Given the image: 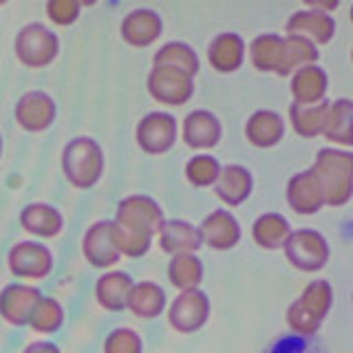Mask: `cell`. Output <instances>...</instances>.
<instances>
[{"label": "cell", "instance_id": "cell-29", "mask_svg": "<svg viewBox=\"0 0 353 353\" xmlns=\"http://www.w3.org/2000/svg\"><path fill=\"white\" fill-rule=\"evenodd\" d=\"M290 221L283 214L265 212L252 225V239L263 250H283L287 236H290Z\"/></svg>", "mask_w": 353, "mask_h": 353}, {"label": "cell", "instance_id": "cell-6", "mask_svg": "<svg viewBox=\"0 0 353 353\" xmlns=\"http://www.w3.org/2000/svg\"><path fill=\"white\" fill-rule=\"evenodd\" d=\"M163 212L159 203L152 196L146 194H132L121 199L115 212V223L128 230H137L143 234H159V230L163 225Z\"/></svg>", "mask_w": 353, "mask_h": 353}, {"label": "cell", "instance_id": "cell-31", "mask_svg": "<svg viewBox=\"0 0 353 353\" xmlns=\"http://www.w3.org/2000/svg\"><path fill=\"white\" fill-rule=\"evenodd\" d=\"M327 108L329 102L323 99L318 104H294L290 106V121L296 130V135H301L305 139H312L323 135V126L327 119Z\"/></svg>", "mask_w": 353, "mask_h": 353}, {"label": "cell", "instance_id": "cell-28", "mask_svg": "<svg viewBox=\"0 0 353 353\" xmlns=\"http://www.w3.org/2000/svg\"><path fill=\"white\" fill-rule=\"evenodd\" d=\"M250 60L254 69L281 75L283 36H279V33H261V36H256L250 42Z\"/></svg>", "mask_w": 353, "mask_h": 353}, {"label": "cell", "instance_id": "cell-11", "mask_svg": "<svg viewBox=\"0 0 353 353\" xmlns=\"http://www.w3.org/2000/svg\"><path fill=\"white\" fill-rule=\"evenodd\" d=\"M82 252L88 265H93L97 270L117 265L121 254L113 243V221H97L88 228L82 239Z\"/></svg>", "mask_w": 353, "mask_h": 353}, {"label": "cell", "instance_id": "cell-21", "mask_svg": "<svg viewBox=\"0 0 353 353\" xmlns=\"http://www.w3.org/2000/svg\"><path fill=\"white\" fill-rule=\"evenodd\" d=\"M201 234L199 228H194L188 221L170 219L163 221V225L159 230V248L174 256V254H194L196 250H201Z\"/></svg>", "mask_w": 353, "mask_h": 353}, {"label": "cell", "instance_id": "cell-33", "mask_svg": "<svg viewBox=\"0 0 353 353\" xmlns=\"http://www.w3.org/2000/svg\"><path fill=\"white\" fill-rule=\"evenodd\" d=\"M318 60V47L301 36H285L283 38V64L281 75H290L303 66L316 64Z\"/></svg>", "mask_w": 353, "mask_h": 353}, {"label": "cell", "instance_id": "cell-5", "mask_svg": "<svg viewBox=\"0 0 353 353\" xmlns=\"http://www.w3.org/2000/svg\"><path fill=\"white\" fill-rule=\"evenodd\" d=\"M283 252L296 270L301 272H318L329 261V243L316 230H296L290 232Z\"/></svg>", "mask_w": 353, "mask_h": 353}, {"label": "cell", "instance_id": "cell-18", "mask_svg": "<svg viewBox=\"0 0 353 353\" xmlns=\"http://www.w3.org/2000/svg\"><path fill=\"white\" fill-rule=\"evenodd\" d=\"M163 22L157 11L152 9H135L121 22V38H124L130 47H150L161 36Z\"/></svg>", "mask_w": 353, "mask_h": 353}, {"label": "cell", "instance_id": "cell-10", "mask_svg": "<svg viewBox=\"0 0 353 353\" xmlns=\"http://www.w3.org/2000/svg\"><path fill=\"white\" fill-rule=\"evenodd\" d=\"M137 146L148 154L168 152L176 141V119L170 113L154 110L141 117L135 130Z\"/></svg>", "mask_w": 353, "mask_h": 353}, {"label": "cell", "instance_id": "cell-7", "mask_svg": "<svg viewBox=\"0 0 353 353\" xmlns=\"http://www.w3.org/2000/svg\"><path fill=\"white\" fill-rule=\"evenodd\" d=\"M9 272L22 281H42L53 270V254L47 245L36 241L16 243L7 254Z\"/></svg>", "mask_w": 353, "mask_h": 353}, {"label": "cell", "instance_id": "cell-17", "mask_svg": "<svg viewBox=\"0 0 353 353\" xmlns=\"http://www.w3.org/2000/svg\"><path fill=\"white\" fill-rule=\"evenodd\" d=\"M221 121L214 113L210 110H192L190 115L183 119L181 126V137L185 146L194 150H208L214 148L221 141Z\"/></svg>", "mask_w": 353, "mask_h": 353}, {"label": "cell", "instance_id": "cell-3", "mask_svg": "<svg viewBox=\"0 0 353 353\" xmlns=\"http://www.w3.org/2000/svg\"><path fill=\"white\" fill-rule=\"evenodd\" d=\"M62 170L71 185L86 190L104 174V150L93 137H75L62 150Z\"/></svg>", "mask_w": 353, "mask_h": 353}, {"label": "cell", "instance_id": "cell-15", "mask_svg": "<svg viewBox=\"0 0 353 353\" xmlns=\"http://www.w3.org/2000/svg\"><path fill=\"white\" fill-rule=\"evenodd\" d=\"M199 234H201V243L210 250L225 252L241 241V225L234 214L228 212V210H214L199 225Z\"/></svg>", "mask_w": 353, "mask_h": 353}, {"label": "cell", "instance_id": "cell-8", "mask_svg": "<svg viewBox=\"0 0 353 353\" xmlns=\"http://www.w3.org/2000/svg\"><path fill=\"white\" fill-rule=\"evenodd\" d=\"M146 86L152 99L165 106L188 104L194 95V77L174 69H163V66H152Z\"/></svg>", "mask_w": 353, "mask_h": 353}, {"label": "cell", "instance_id": "cell-20", "mask_svg": "<svg viewBox=\"0 0 353 353\" xmlns=\"http://www.w3.org/2000/svg\"><path fill=\"white\" fill-rule=\"evenodd\" d=\"M252 188H254V179H252V172L243 165H225L221 168V174L214 183V192L216 196L230 208H236L241 203H245L250 194H252Z\"/></svg>", "mask_w": 353, "mask_h": 353}, {"label": "cell", "instance_id": "cell-2", "mask_svg": "<svg viewBox=\"0 0 353 353\" xmlns=\"http://www.w3.org/2000/svg\"><path fill=\"white\" fill-rule=\"evenodd\" d=\"M334 303L329 281H314L287 309V325L298 336H316Z\"/></svg>", "mask_w": 353, "mask_h": 353}, {"label": "cell", "instance_id": "cell-25", "mask_svg": "<svg viewBox=\"0 0 353 353\" xmlns=\"http://www.w3.org/2000/svg\"><path fill=\"white\" fill-rule=\"evenodd\" d=\"M285 135L283 117L274 110H256L245 124V137L256 148H274Z\"/></svg>", "mask_w": 353, "mask_h": 353}, {"label": "cell", "instance_id": "cell-36", "mask_svg": "<svg viewBox=\"0 0 353 353\" xmlns=\"http://www.w3.org/2000/svg\"><path fill=\"white\" fill-rule=\"evenodd\" d=\"M221 174V163L210 157V154H199L185 163V179L194 188H210L214 185Z\"/></svg>", "mask_w": 353, "mask_h": 353}, {"label": "cell", "instance_id": "cell-23", "mask_svg": "<svg viewBox=\"0 0 353 353\" xmlns=\"http://www.w3.org/2000/svg\"><path fill=\"white\" fill-rule=\"evenodd\" d=\"M20 225L33 236L53 239L62 232L64 219L60 214V210L49 203H29L20 212Z\"/></svg>", "mask_w": 353, "mask_h": 353}, {"label": "cell", "instance_id": "cell-16", "mask_svg": "<svg viewBox=\"0 0 353 353\" xmlns=\"http://www.w3.org/2000/svg\"><path fill=\"white\" fill-rule=\"evenodd\" d=\"M287 203L298 214H316L325 205V194L314 170H303L287 181Z\"/></svg>", "mask_w": 353, "mask_h": 353}, {"label": "cell", "instance_id": "cell-32", "mask_svg": "<svg viewBox=\"0 0 353 353\" xmlns=\"http://www.w3.org/2000/svg\"><path fill=\"white\" fill-rule=\"evenodd\" d=\"M168 279L176 290H199L203 281V263L196 254H174L168 263Z\"/></svg>", "mask_w": 353, "mask_h": 353}, {"label": "cell", "instance_id": "cell-12", "mask_svg": "<svg viewBox=\"0 0 353 353\" xmlns=\"http://www.w3.org/2000/svg\"><path fill=\"white\" fill-rule=\"evenodd\" d=\"M285 31L287 36H301L314 42L316 47H323V44H329L331 38L336 36V20L327 11L303 9L292 14V18L285 25Z\"/></svg>", "mask_w": 353, "mask_h": 353}, {"label": "cell", "instance_id": "cell-1", "mask_svg": "<svg viewBox=\"0 0 353 353\" xmlns=\"http://www.w3.org/2000/svg\"><path fill=\"white\" fill-rule=\"evenodd\" d=\"M312 170L318 176L320 188H323L325 205L340 208V205L351 201V194H353V157L349 152H342L336 148L318 150Z\"/></svg>", "mask_w": 353, "mask_h": 353}, {"label": "cell", "instance_id": "cell-14", "mask_svg": "<svg viewBox=\"0 0 353 353\" xmlns=\"http://www.w3.org/2000/svg\"><path fill=\"white\" fill-rule=\"evenodd\" d=\"M58 108H55L53 97H49L42 91H29L25 93L16 104V121L20 128H25L29 132H42L47 130Z\"/></svg>", "mask_w": 353, "mask_h": 353}, {"label": "cell", "instance_id": "cell-30", "mask_svg": "<svg viewBox=\"0 0 353 353\" xmlns=\"http://www.w3.org/2000/svg\"><path fill=\"white\" fill-rule=\"evenodd\" d=\"M152 66L174 69L194 77L199 73V55L185 42H165L163 47L152 55Z\"/></svg>", "mask_w": 353, "mask_h": 353}, {"label": "cell", "instance_id": "cell-24", "mask_svg": "<svg viewBox=\"0 0 353 353\" xmlns=\"http://www.w3.org/2000/svg\"><path fill=\"white\" fill-rule=\"evenodd\" d=\"M329 77L323 66L309 64L294 71L292 77V97L294 104H318L327 95Z\"/></svg>", "mask_w": 353, "mask_h": 353}, {"label": "cell", "instance_id": "cell-38", "mask_svg": "<svg viewBox=\"0 0 353 353\" xmlns=\"http://www.w3.org/2000/svg\"><path fill=\"white\" fill-rule=\"evenodd\" d=\"M268 353H325L314 336H290L276 340Z\"/></svg>", "mask_w": 353, "mask_h": 353}, {"label": "cell", "instance_id": "cell-9", "mask_svg": "<svg viewBox=\"0 0 353 353\" xmlns=\"http://www.w3.org/2000/svg\"><path fill=\"white\" fill-rule=\"evenodd\" d=\"M210 318V301L201 290H185L168 309V323L179 334H194Z\"/></svg>", "mask_w": 353, "mask_h": 353}, {"label": "cell", "instance_id": "cell-35", "mask_svg": "<svg viewBox=\"0 0 353 353\" xmlns=\"http://www.w3.org/2000/svg\"><path fill=\"white\" fill-rule=\"evenodd\" d=\"M113 243L121 256L139 259L143 254H148V250L152 245V236L143 234V232H137V230L121 228L113 221Z\"/></svg>", "mask_w": 353, "mask_h": 353}, {"label": "cell", "instance_id": "cell-27", "mask_svg": "<svg viewBox=\"0 0 353 353\" xmlns=\"http://www.w3.org/2000/svg\"><path fill=\"white\" fill-rule=\"evenodd\" d=\"M126 309H130L137 318H143V320L157 318L165 309V292L152 281L135 283L130 290Z\"/></svg>", "mask_w": 353, "mask_h": 353}, {"label": "cell", "instance_id": "cell-13", "mask_svg": "<svg viewBox=\"0 0 353 353\" xmlns=\"http://www.w3.org/2000/svg\"><path fill=\"white\" fill-rule=\"evenodd\" d=\"M40 298L42 294L38 287L11 283L3 287V292H0V316H3L9 325L25 327L29 325L31 312H33V307L38 305Z\"/></svg>", "mask_w": 353, "mask_h": 353}, {"label": "cell", "instance_id": "cell-37", "mask_svg": "<svg viewBox=\"0 0 353 353\" xmlns=\"http://www.w3.org/2000/svg\"><path fill=\"white\" fill-rule=\"evenodd\" d=\"M104 353H143L141 338L135 329H113L104 340Z\"/></svg>", "mask_w": 353, "mask_h": 353}, {"label": "cell", "instance_id": "cell-34", "mask_svg": "<svg viewBox=\"0 0 353 353\" xmlns=\"http://www.w3.org/2000/svg\"><path fill=\"white\" fill-rule=\"evenodd\" d=\"M64 325V309L58 301L53 298H40L38 305L33 307L31 318H29V327L36 331V334L49 336L55 334L60 327Z\"/></svg>", "mask_w": 353, "mask_h": 353}, {"label": "cell", "instance_id": "cell-4", "mask_svg": "<svg viewBox=\"0 0 353 353\" xmlns=\"http://www.w3.org/2000/svg\"><path fill=\"white\" fill-rule=\"evenodd\" d=\"M14 49L18 60L25 66H29V69H42V66H49L58 58L60 40L42 22H31V25L18 31Z\"/></svg>", "mask_w": 353, "mask_h": 353}, {"label": "cell", "instance_id": "cell-19", "mask_svg": "<svg viewBox=\"0 0 353 353\" xmlns=\"http://www.w3.org/2000/svg\"><path fill=\"white\" fill-rule=\"evenodd\" d=\"M135 281L126 272H106L97 279L95 285V301L106 312H124L128 305V296Z\"/></svg>", "mask_w": 353, "mask_h": 353}, {"label": "cell", "instance_id": "cell-39", "mask_svg": "<svg viewBox=\"0 0 353 353\" xmlns=\"http://www.w3.org/2000/svg\"><path fill=\"white\" fill-rule=\"evenodd\" d=\"M80 3L77 0H49L47 16L60 27H69L80 18Z\"/></svg>", "mask_w": 353, "mask_h": 353}, {"label": "cell", "instance_id": "cell-22", "mask_svg": "<svg viewBox=\"0 0 353 353\" xmlns=\"http://www.w3.org/2000/svg\"><path fill=\"white\" fill-rule=\"evenodd\" d=\"M208 60L219 73H234L245 60V42L239 33H219L208 47Z\"/></svg>", "mask_w": 353, "mask_h": 353}, {"label": "cell", "instance_id": "cell-40", "mask_svg": "<svg viewBox=\"0 0 353 353\" xmlns=\"http://www.w3.org/2000/svg\"><path fill=\"white\" fill-rule=\"evenodd\" d=\"M22 353H60V349H58V345H53L49 340H36V342H31Z\"/></svg>", "mask_w": 353, "mask_h": 353}, {"label": "cell", "instance_id": "cell-41", "mask_svg": "<svg viewBox=\"0 0 353 353\" xmlns=\"http://www.w3.org/2000/svg\"><path fill=\"white\" fill-rule=\"evenodd\" d=\"M0 154H3V137H0Z\"/></svg>", "mask_w": 353, "mask_h": 353}, {"label": "cell", "instance_id": "cell-26", "mask_svg": "<svg viewBox=\"0 0 353 353\" xmlns=\"http://www.w3.org/2000/svg\"><path fill=\"white\" fill-rule=\"evenodd\" d=\"M323 135L329 141L340 143V146H351L353 143V102L351 99L340 97L336 102H329Z\"/></svg>", "mask_w": 353, "mask_h": 353}]
</instances>
